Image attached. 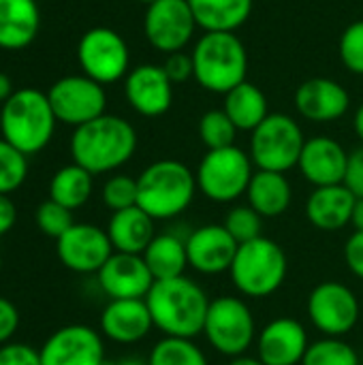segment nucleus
Masks as SVG:
<instances>
[{"label":"nucleus","mask_w":363,"mask_h":365,"mask_svg":"<svg viewBox=\"0 0 363 365\" xmlns=\"http://www.w3.org/2000/svg\"><path fill=\"white\" fill-rule=\"evenodd\" d=\"M246 199L261 218H278L291 207L293 188L285 173L257 169L248 184Z\"/></svg>","instance_id":"nucleus-26"},{"label":"nucleus","mask_w":363,"mask_h":365,"mask_svg":"<svg viewBox=\"0 0 363 365\" xmlns=\"http://www.w3.org/2000/svg\"><path fill=\"white\" fill-rule=\"evenodd\" d=\"M240 244L225 225H203L186 237L188 265L203 276H218L231 269Z\"/></svg>","instance_id":"nucleus-18"},{"label":"nucleus","mask_w":363,"mask_h":365,"mask_svg":"<svg viewBox=\"0 0 363 365\" xmlns=\"http://www.w3.org/2000/svg\"><path fill=\"white\" fill-rule=\"evenodd\" d=\"M210 302L203 287L186 276L156 280L145 297L154 327L163 336L193 340L203 334Z\"/></svg>","instance_id":"nucleus-1"},{"label":"nucleus","mask_w":363,"mask_h":365,"mask_svg":"<svg viewBox=\"0 0 363 365\" xmlns=\"http://www.w3.org/2000/svg\"><path fill=\"white\" fill-rule=\"evenodd\" d=\"M344 184L357 199H363V145L349 154V167H347Z\"/></svg>","instance_id":"nucleus-42"},{"label":"nucleus","mask_w":363,"mask_h":365,"mask_svg":"<svg viewBox=\"0 0 363 365\" xmlns=\"http://www.w3.org/2000/svg\"><path fill=\"white\" fill-rule=\"evenodd\" d=\"M137 2H143V4H148V6H150V4H154L156 0H137Z\"/></svg>","instance_id":"nucleus-50"},{"label":"nucleus","mask_w":363,"mask_h":365,"mask_svg":"<svg viewBox=\"0 0 363 365\" xmlns=\"http://www.w3.org/2000/svg\"><path fill=\"white\" fill-rule=\"evenodd\" d=\"M237 126L225 113V109L205 111L199 120V139L208 150H220L235 145Z\"/></svg>","instance_id":"nucleus-33"},{"label":"nucleus","mask_w":363,"mask_h":365,"mask_svg":"<svg viewBox=\"0 0 363 365\" xmlns=\"http://www.w3.org/2000/svg\"><path fill=\"white\" fill-rule=\"evenodd\" d=\"M0 269H2V255H0Z\"/></svg>","instance_id":"nucleus-52"},{"label":"nucleus","mask_w":363,"mask_h":365,"mask_svg":"<svg viewBox=\"0 0 363 365\" xmlns=\"http://www.w3.org/2000/svg\"><path fill=\"white\" fill-rule=\"evenodd\" d=\"M148 365H210V361L193 338L165 336L152 346Z\"/></svg>","instance_id":"nucleus-31"},{"label":"nucleus","mask_w":363,"mask_h":365,"mask_svg":"<svg viewBox=\"0 0 363 365\" xmlns=\"http://www.w3.org/2000/svg\"><path fill=\"white\" fill-rule=\"evenodd\" d=\"M225 113L237 126V130L252 133L267 115V98L255 83H240L225 94Z\"/></svg>","instance_id":"nucleus-29"},{"label":"nucleus","mask_w":363,"mask_h":365,"mask_svg":"<svg viewBox=\"0 0 363 365\" xmlns=\"http://www.w3.org/2000/svg\"><path fill=\"white\" fill-rule=\"evenodd\" d=\"M349 167V152L332 137L306 139L300 154L297 169L302 178L315 188L344 184Z\"/></svg>","instance_id":"nucleus-20"},{"label":"nucleus","mask_w":363,"mask_h":365,"mask_svg":"<svg viewBox=\"0 0 363 365\" xmlns=\"http://www.w3.org/2000/svg\"><path fill=\"white\" fill-rule=\"evenodd\" d=\"M203 336L208 344L223 357H240L257 342V323L248 304L233 295L210 302Z\"/></svg>","instance_id":"nucleus-7"},{"label":"nucleus","mask_w":363,"mask_h":365,"mask_svg":"<svg viewBox=\"0 0 363 365\" xmlns=\"http://www.w3.org/2000/svg\"><path fill=\"white\" fill-rule=\"evenodd\" d=\"M195 81L216 94H227L246 81L248 53L235 32H205L190 53Z\"/></svg>","instance_id":"nucleus-5"},{"label":"nucleus","mask_w":363,"mask_h":365,"mask_svg":"<svg viewBox=\"0 0 363 365\" xmlns=\"http://www.w3.org/2000/svg\"><path fill=\"white\" fill-rule=\"evenodd\" d=\"M197 190V178L182 160L163 158L137 178V205L154 220H171L190 207Z\"/></svg>","instance_id":"nucleus-3"},{"label":"nucleus","mask_w":363,"mask_h":365,"mask_svg":"<svg viewBox=\"0 0 363 365\" xmlns=\"http://www.w3.org/2000/svg\"><path fill=\"white\" fill-rule=\"evenodd\" d=\"M188 4L205 32H235L252 13V0H188Z\"/></svg>","instance_id":"nucleus-27"},{"label":"nucleus","mask_w":363,"mask_h":365,"mask_svg":"<svg viewBox=\"0 0 363 365\" xmlns=\"http://www.w3.org/2000/svg\"><path fill=\"white\" fill-rule=\"evenodd\" d=\"M124 94L139 115L158 118L167 113L173 103V83L163 66L139 64L126 75Z\"/></svg>","instance_id":"nucleus-19"},{"label":"nucleus","mask_w":363,"mask_h":365,"mask_svg":"<svg viewBox=\"0 0 363 365\" xmlns=\"http://www.w3.org/2000/svg\"><path fill=\"white\" fill-rule=\"evenodd\" d=\"M28 175V156L0 137V195L17 190Z\"/></svg>","instance_id":"nucleus-34"},{"label":"nucleus","mask_w":363,"mask_h":365,"mask_svg":"<svg viewBox=\"0 0 363 365\" xmlns=\"http://www.w3.org/2000/svg\"><path fill=\"white\" fill-rule=\"evenodd\" d=\"M17 327H19L17 308L6 297H0V346L9 344V340L15 336Z\"/></svg>","instance_id":"nucleus-43"},{"label":"nucleus","mask_w":363,"mask_h":365,"mask_svg":"<svg viewBox=\"0 0 363 365\" xmlns=\"http://www.w3.org/2000/svg\"><path fill=\"white\" fill-rule=\"evenodd\" d=\"M60 263L75 274H98L113 255V246L105 229L90 222H75L60 240H56Z\"/></svg>","instance_id":"nucleus-14"},{"label":"nucleus","mask_w":363,"mask_h":365,"mask_svg":"<svg viewBox=\"0 0 363 365\" xmlns=\"http://www.w3.org/2000/svg\"><path fill=\"white\" fill-rule=\"evenodd\" d=\"M355 201L357 197L347 188V184L315 188L306 201V218L319 231H340L351 225Z\"/></svg>","instance_id":"nucleus-23"},{"label":"nucleus","mask_w":363,"mask_h":365,"mask_svg":"<svg viewBox=\"0 0 363 365\" xmlns=\"http://www.w3.org/2000/svg\"><path fill=\"white\" fill-rule=\"evenodd\" d=\"M47 98L56 120L75 128L105 115L107 107L105 88L88 75H68L58 79L49 88Z\"/></svg>","instance_id":"nucleus-12"},{"label":"nucleus","mask_w":363,"mask_h":365,"mask_svg":"<svg viewBox=\"0 0 363 365\" xmlns=\"http://www.w3.org/2000/svg\"><path fill=\"white\" fill-rule=\"evenodd\" d=\"M353 128H355V135L359 137V141H362V145H363V103H362V107L355 111V118H353Z\"/></svg>","instance_id":"nucleus-48"},{"label":"nucleus","mask_w":363,"mask_h":365,"mask_svg":"<svg viewBox=\"0 0 363 365\" xmlns=\"http://www.w3.org/2000/svg\"><path fill=\"white\" fill-rule=\"evenodd\" d=\"M103 203L111 212L137 205V180L131 175H113L103 186Z\"/></svg>","instance_id":"nucleus-37"},{"label":"nucleus","mask_w":363,"mask_h":365,"mask_svg":"<svg viewBox=\"0 0 363 365\" xmlns=\"http://www.w3.org/2000/svg\"><path fill=\"white\" fill-rule=\"evenodd\" d=\"M302 365H359L357 351L342 338H327L310 342Z\"/></svg>","instance_id":"nucleus-32"},{"label":"nucleus","mask_w":363,"mask_h":365,"mask_svg":"<svg viewBox=\"0 0 363 365\" xmlns=\"http://www.w3.org/2000/svg\"><path fill=\"white\" fill-rule=\"evenodd\" d=\"M287 272L289 263L285 250L274 240L261 235L252 242L240 244L229 276L244 297L265 299L285 284Z\"/></svg>","instance_id":"nucleus-6"},{"label":"nucleus","mask_w":363,"mask_h":365,"mask_svg":"<svg viewBox=\"0 0 363 365\" xmlns=\"http://www.w3.org/2000/svg\"><path fill=\"white\" fill-rule=\"evenodd\" d=\"M229 365H265L259 357H252V355H240V357H233L229 359Z\"/></svg>","instance_id":"nucleus-47"},{"label":"nucleus","mask_w":363,"mask_h":365,"mask_svg":"<svg viewBox=\"0 0 363 365\" xmlns=\"http://www.w3.org/2000/svg\"><path fill=\"white\" fill-rule=\"evenodd\" d=\"M338 51H340V60L351 73L363 75V19L353 21L351 26L344 28Z\"/></svg>","instance_id":"nucleus-38"},{"label":"nucleus","mask_w":363,"mask_h":365,"mask_svg":"<svg viewBox=\"0 0 363 365\" xmlns=\"http://www.w3.org/2000/svg\"><path fill=\"white\" fill-rule=\"evenodd\" d=\"M0 365H41V355L28 344L9 342L0 346Z\"/></svg>","instance_id":"nucleus-39"},{"label":"nucleus","mask_w":363,"mask_h":365,"mask_svg":"<svg viewBox=\"0 0 363 365\" xmlns=\"http://www.w3.org/2000/svg\"><path fill=\"white\" fill-rule=\"evenodd\" d=\"M41 28L36 0H0V49L19 51L28 47Z\"/></svg>","instance_id":"nucleus-24"},{"label":"nucleus","mask_w":363,"mask_h":365,"mask_svg":"<svg viewBox=\"0 0 363 365\" xmlns=\"http://www.w3.org/2000/svg\"><path fill=\"white\" fill-rule=\"evenodd\" d=\"M34 220H36L39 231H41L43 235H47V237H53V240H60V237L75 225L73 212L66 210L64 205L51 201V199L45 201V203H41V205L36 207Z\"/></svg>","instance_id":"nucleus-36"},{"label":"nucleus","mask_w":363,"mask_h":365,"mask_svg":"<svg viewBox=\"0 0 363 365\" xmlns=\"http://www.w3.org/2000/svg\"><path fill=\"white\" fill-rule=\"evenodd\" d=\"M154 222L156 220L148 216L139 205L113 212L105 229L113 246V252L143 255L150 242L156 237Z\"/></svg>","instance_id":"nucleus-25"},{"label":"nucleus","mask_w":363,"mask_h":365,"mask_svg":"<svg viewBox=\"0 0 363 365\" xmlns=\"http://www.w3.org/2000/svg\"><path fill=\"white\" fill-rule=\"evenodd\" d=\"M137 150V133L120 115H101L77 126L71 137L73 163L92 175L109 173L126 165Z\"/></svg>","instance_id":"nucleus-2"},{"label":"nucleus","mask_w":363,"mask_h":365,"mask_svg":"<svg viewBox=\"0 0 363 365\" xmlns=\"http://www.w3.org/2000/svg\"><path fill=\"white\" fill-rule=\"evenodd\" d=\"M344 263L355 278L363 280V231H355L344 246Z\"/></svg>","instance_id":"nucleus-41"},{"label":"nucleus","mask_w":363,"mask_h":365,"mask_svg":"<svg viewBox=\"0 0 363 365\" xmlns=\"http://www.w3.org/2000/svg\"><path fill=\"white\" fill-rule=\"evenodd\" d=\"M141 257L148 263L154 280H171L184 276L188 267L186 240H182L178 233H158Z\"/></svg>","instance_id":"nucleus-28"},{"label":"nucleus","mask_w":363,"mask_h":365,"mask_svg":"<svg viewBox=\"0 0 363 365\" xmlns=\"http://www.w3.org/2000/svg\"><path fill=\"white\" fill-rule=\"evenodd\" d=\"M310 323L327 338H344L359 323V299L355 291L338 280L317 284L306 304Z\"/></svg>","instance_id":"nucleus-10"},{"label":"nucleus","mask_w":363,"mask_h":365,"mask_svg":"<svg viewBox=\"0 0 363 365\" xmlns=\"http://www.w3.org/2000/svg\"><path fill=\"white\" fill-rule=\"evenodd\" d=\"M295 107L306 120L325 124L340 120L349 111L351 96L338 81L327 77H312L297 88Z\"/></svg>","instance_id":"nucleus-21"},{"label":"nucleus","mask_w":363,"mask_h":365,"mask_svg":"<svg viewBox=\"0 0 363 365\" xmlns=\"http://www.w3.org/2000/svg\"><path fill=\"white\" fill-rule=\"evenodd\" d=\"M92 173L86 171L79 165H66L62 169H58L49 182V199L64 205L66 210H79L81 205L88 203V199L92 197Z\"/></svg>","instance_id":"nucleus-30"},{"label":"nucleus","mask_w":363,"mask_h":365,"mask_svg":"<svg viewBox=\"0 0 363 365\" xmlns=\"http://www.w3.org/2000/svg\"><path fill=\"white\" fill-rule=\"evenodd\" d=\"M351 225L355 227V231H363V199L355 201L353 216H351Z\"/></svg>","instance_id":"nucleus-46"},{"label":"nucleus","mask_w":363,"mask_h":365,"mask_svg":"<svg viewBox=\"0 0 363 365\" xmlns=\"http://www.w3.org/2000/svg\"><path fill=\"white\" fill-rule=\"evenodd\" d=\"M308 346V331L297 319H274L257 334V357L265 365H302Z\"/></svg>","instance_id":"nucleus-17"},{"label":"nucleus","mask_w":363,"mask_h":365,"mask_svg":"<svg viewBox=\"0 0 363 365\" xmlns=\"http://www.w3.org/2000/svg\"><path fill=\"white\" fill-rule=\"evenodd\" d=\"M195 28L197 21L188 0H156L143 17L148 43L167 56L182 51L190 43Z\"/></svg>","instance_id":"nucleus-13"},{"label":"nucleus","mask_w":363,"mask_h":365,"mask_svg":"<svg viewBox=\"0 0 363 365\" xmlns=\"http://www.w3.org/2000/svg\"><path fill=\"white\" fill-rule=\"evenodd\" d=\"M96 280L109 299H145L156 282L143 257L126 252H113Z\"/></svg>","instance_id":"nucleus-16"},{"label":"nucleus","mask_w":363,"mask_h":365,"mask_svg":"<svg viewBox=\"0 0 363 365\" xmlns=\"http://www.w3.org/2000/svg\"><path fill=\"white\" fill-rule=\"evenodd\" d=\"M105 365H148V359H141V357H124V359H120V361H116V364H107Z\"/></svg>","instance_id":"nucleus-49"},{"label":"nucleus","mask_w":363,"mask_h":365,"mask_svg":"<svg viewBox=\"0 0 363 365\" xmlns=\"http://www.w3.org/2000/svg\"><path fill=\"white\" fill-rule=\"evenodd\" d=\"M165 73L171 79V83H184L195 75V66H193V58L184 51H175L169 53L165 60Z\"/></svg>","instance_id":"nucleus-40"},{"label":"nucleus","mask_w":363,"mask_h":365,"mask_svg":"<svg viewBox=\"0 0 363 365\" xmlns=\"http://www.w3.org/2000/svg\"><path fill=\"white\" fill-rule=\"evenodd\" d=\"M154 329L145 299H111L101 312V334L116 344H137Z\"/></svg>","instance_id":"nucleus-22"},{"label":"nucleus","mask_w":363,"mask_h":365,"mask_svg":"<svg viewBox=\"0 0 363 365\" xmlns=\"http://www.w3.org/2000/svg\"><path fill=\"white\" fill-rule=\"evenodd\" d=\"M223 225L237 244H246L261 237L263 218L250 205H235L227 212Z\"/></svg>","instance_id":"nucleus-35"},{"label":"nucleus","mask_w":363,"mask_h":365,"mask_svg":"<svg viewBox=\"0 0 363 365\" xmlns=\"http://www.w3.org/2000/svg\"><path fill=\"white\" fill-rule=\"evenodd\" d=\"M77 60L83 75L105 86L128 75L131 53L126 41L116 30L98 26L90 28L79 38Z\"/></svg>","instance_id":"nucleus-11"},{"label":"nucleus","mask_w":363,"mask_h":365,"mask_svg":"<svg viewBox=\"0 0 363 365\" xmlns=\"http://www.w3.org/2000/svg\"><path fill=\"white\" fill-rule=\"evenodd\" d=\"M304 133L287 113H270L250 133V160L261 171L287 173L300 163L304 150Z\"/></svg>","instance_id":"nucleus-8"},{"label":"nucleus","mask_w":363,"mask_h":365,"mask_svg":"<svg viewBox=\"0 0 363 365\" xmlns=\"http://www.w3.org/2000/svg\"><path fill=\"white\" fill-rule=\"evenodd\" d=\"M56 122L47 94L36 88H21L2 105L0 135L21 154L32 156L49 145Z\"/></svg>","instance_id":"nucleus-4"},{"label":"nucleus","mask_w":363,"mask_h":365,"mask_svg":"<svg viewBox=\"0 0 363 365\" xmlns=\"http://www.w3.org/2000/svg\"><path fill=\"white\" fill-rule=\"evenodd\" d=\"M13 81L6 73H0V105H4L13 96Z\"/></svg>","instance_id":"nucleus-45"},{"label":"nucleus","mask_w":363,"mask_h":365,"mask_svg":"<svg viewBox=\"0 0 363 365\" xmlns=\"http://www.w3.org/2000/svg\"><path fill=\"white\" fill-rule=\"evenodd\" d=\"M0 128H2V107H0Z\"/></svg>","instance_id":"nucleus-51"},{"label":"nucleus","mask_w":363,"mask_h":365,"mask_svg":"<svg viewBox=\"0 0 363 365\" xmlns=\"http://www.w3.org/2000/svg\"><path fill=\"white\" fill-rule=\"evenodd\" d=\"M252 167L250 154L237 145L208 150L195 171L197 188L214 203H233L246 195L255 175Z\"/></svg>","instance_id":"nucleus-9"},{"label":"nucleus","mask_w":363,"mask_h":365,"mask_svg":"<svg viewBox=\"0 0 363 365\" xmlns=\"http://www.w3.org/2000/svg\"><path fill=\"white\" fill-rule=\"evenodd\" d=\"M17 220L15 203L9 199V195H0V235L9 233Z\"/></svg>","instance_id":"nucleus-44"},{"label":"nucleus","mask_w":363,"mask_h":365,"mask_svg":"<svg viewBox=\"0 0 363 365\" xmlns=\"http://www.w3.org/2000/svg\"><path fill=\"white\" fill-rule=\"evenodd\" d=\"M41 365H105L103 336L88 325L56 329L39 351Z\"/></svg>","instance_id":"nucleus-15"}]
</instances>
